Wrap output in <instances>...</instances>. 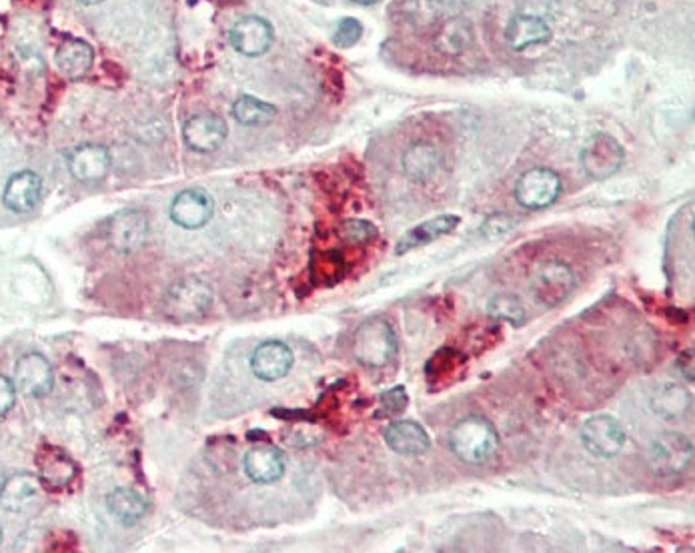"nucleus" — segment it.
<instances>
[{"instance_id":"nucleus-19","label":"nucleus","mask_w":695,"mask_h":553,"mask_svg":"<svg viewBox=\"0 0 695 553\" xmlns=\"http://www.w3.org/2000/svg\"><path fill=\"white\" fill-rule=\"evenodd\" d=\"M467 367L465 353L457 349H439L425 365V379L431 389H443L455 385Z\"/></svg>"},{"instance_id":"nucleus-22","label":"nucleus","mask_w":695,"mask_h":553,"mask_svg":"<svg viewBox=\"0 0 695 553\" xmlns=\"http://www.w3.org/2000/svg\"><path fill=\"white\" fill-rule=\"evenodd\" d=\"M551 27L539 19V17H529V15H519L507 25V43L515 51H525L529 47L545 45L551 41Z\"/></svg>"},{"instance_id":"nucleus-14","label":"nucleus","mask_w":695,"mask_h":553,"mask_svg":"<svg viewBox=\"0 0 695 553\" xmlns=\"http://www.w3.org/2000/svg\"><path fill=\"white\" fill-rule=\"evenodd\" d=\"M231 43L245 57H261L273 45V27L261 17H243L231 29Z\"/></svg>"},{"instance_id":"nucleus-32","label":"nucleus","mask_w":695,"mask_h":553,"mask_svg":"<svg viewBox=\"0 0 695 553\" xmlns=\"http://www.w3.org/2000/svg\"><path fill=\"white\" fill-rule=\"evenodd\" d=\"M379 403H381V409L377 411V417H381V415H399V413L405 411V407L409 403V395H407L405 387L399 385V387H393V389L385 391L379 397Z\"/></svg>"},{"instance_id":"nucleus-5","label":"nucleus","mask_w":695,"mask_h":553,"mask_svg":"<svg viewBox=\"0 0 695 553\" xmlns=\"http://www.w3.org/2000/svg\"><path fill=\"white\" fill-rule=\"evenodd\" d=\"M693 463V443L681 433H663L651 441L649 465L657 475L685 473Z\"/></svg>"},{"instance_id":"nucleus-36","label":"nucleus","mask_w":695,"mask_h":553,"mask_svg":"<svg viewBox=\"0 0 695 553\" xmlns=\"http://www.w3.org/2000/svg\"><path fill=\"white\" fill-rule=\"evenodd\" d=\"M15 399H17L15 383L9 377L0 375V417L7 415L13 409Z\"/></svg>"},{"instance_id":"nucleus-23","label":"nucleus","mask_w":695,"mask_h":553,"mask_svg":"<svg viewBox=\"0 0 695 553\" xmlns=\"http://www.w3.org/2000/svg\"><path fill=\"white\" fill-rule=\"evenodd\" d=\"M457 225H459L457 215H439L435 219H429V221L417 225L415 229H411L409 233H405V237L395 247V255H405L413 249L425 247V245L437 241L439 237L455 231Z\"/></svg>"},{"instance_id":"nucleus-40","label":"nucleus","mask_w":695,"mask_h":553,"mask_svg":"<svg viewBox=\"0 0 695 553\" xmlns=\"http://www.w3.org/2000/svg\"><path fill=\"white\" fill-rule=\"evenodd\" d=\"M3 485H5V475L3 471H0V491H3Z\"/></svg>"},{"instance_id":"nucleus-26","label":"nucleus","mask_w":695,"mask_h":553,"mask_svg":"<svg viewBox=\"0 0 695 553\" xmlns=\"http://www.w3.org/2000/svg\"><path fill=\"white\" fill-rule=\"evenodd\" d=\"M473 41H475L473 25L461 17L447 21L435 37L437 49L449 57H457V55L465 53L473 45Z\"/></svg>"},{"instance_id":"nucleus-25","label":"nucleus","mask_w":695,"mask_h":553,"mask_svg":"<svg viewBox=\"0 0 695 553\" xmlns=\"http://www.w3.org/2000/svg\"><path fill=\"white\" fill-rule=\"evenodd\" d=\"M107 507L119 523L135 525L147 513L149 503L139 491L129 489V487H119V489L109 493Z\"/></svg>"},{"instance_id":"nucleus-8","label":"nucleus","mask_w":695,"mask_h":553,"mask_svg":"<svg viewBox=\"0 0 695 553\" xmlns=\"http://www.w3.org/2000/svg\"><path fill=\"white\" fill-rule=\"evenodd\" d=\"M575 289L573 271L561 261L545 263L533 277L531 293L535 301L543 307L561 305Z\"/></svg>"},{"instance_id":"nucleus-10","label":"nucleus","mask_w":695,"mask_h":553,"mask_svg":"<svg viewBox=\"0 0 695 553\" xmlns=\"http://www.w3.org/2000/svg\"><path fill=\"white\" fill-rule=\"evenodd\" d=\"M53 367L41 353H27L15 369V387L33 399H43L53 391Z\"/></svg>"},{"instance_id":"nucleus-1","label":"nucleus","mask_w":695,"mask_h":553,"mask_svg":"<svg viewBox=\"0 0 695 553\" xmlns=\"http://www.w3.org/2000/svg\"><path fill=\"white\" fill-rule=\"evenodd\" d=\"M499 447V435L491 421L481 415L463 417L449 431V449L453 455L469 465L487 463Z\"/></svg>"},{"instance_id":"nucleus-7","label":"nucleus","mask_w":695,"mask_h":553,"mask_svg":"<svg viewBox=\"0 0 695 553\" xmlns=\"http://www.w3.org/2000/svg\"><path fill=\"white\" fill-rule=\"evenodd\" d=\"M627 441L623 425L611 415H595L581 427V443L585 449L601 459L615 457Z\"/></svg>"},{"instance_id":"nucleus-15","label":"nucleus","mask_w":695,"mask_h":553,"mask_svg":"<svg viewBox=\"0 0 695 553\" xmlns=\"http://www.w3.org/2000/svg\"><path fill=\"white\" fill-rule=\"evenodd\" d=\"M69 169L81 183H97L111 169V153L103 145H81L69 155Z\"/></svg>"},{"instance_id":"nucleus-12","label":"nucleus","mask_w":695,"mask_h":553,"mask_svg":"<svg viewBox=\"0 0 695 553\" xmlns=\"http://www.w3.org/2000/svg\"><path fill=\"white\" fill-rule=\"evenodd\" d=\"M215 203L209 193L201 189H189L175 197L171 205V219L183 229H199L211 221Z\"/></svg>"},{"instance_id":"nucleus-24","label":"nucleus","mask_w":695,"mask_h":553,"mask_svg":"<svg viewBox=\"0 0 695 553\" xmlns=\"http://www.w3.org/2000/svg\"><path fill=\"white\" fill-rule=\"evenodd\" d=\"M441 167V155L431 143H415L403 155V173L411 181H427Z\"/></svg>"},{"instance_id":"nucleus-41","label":"nucleus","mask_w":695,"mask_h":553,"mask_svg":"<svg viewBox=\"0 0 695 553\" xmlns=\"http://www.w3.org/2000/svg\"><path fill=\"white\" fill-rule=\"evenodd\" d=\"M0 543H3V527H0Z\"/></svg>"},{"instance_id":"nucleus-28","label":"nucleus","mask_w":695,"mask_h":553,"mask_svg":"<svg viewBox=\"0 0 695 553\" xmlns=\"http://www.w3.org/2000/svg\"><path fill=\"white\" fill-rule=\"evenodd\" d=\"M93 59H95V53L91 45L79 39L65 41L57 51V65L71 79L83 77L91 69Z\"/></svg>"},{"instance_id":"nucleus-20","label":"nucleus","mask_w":695,"mask_h":553,"mask_svg":"<svg viewBox=\"0 0 695 553\" xmlns=\"http://www.w3.org/2000/svg\"><path fill=\"white\" fill-rule=\"evenodd\" d=\"M41 479L33 473H17L5 479L3 491H0V503L13 513H25L31 509L41 495Z\"/></svg>"},{"instance_id":"nucleus-21","label":"nucleus","mask_w":695,"mask_h":553,"mask_svg":"<svg viewBox=\"0 0 695 553\" xmlns=\"http://www.w3.org/2000/svg\"><path fill=\"white\" fill-rule=\"evenodd\" d=\"M43 195V181L33 171H21L13 175L5 189V205L15 213L33 211Z\"/></svg>"},{"instance_id":"nucleus-34","label":"nucleus","mask_w":695,"mask_h":553,"mask_svg":"<svg viewBox=\"0 0 695 553\" xmlns=\"http://www.w3.org/2000/svg\"><path fill=\"white\" fill-rule=\"evenodd\" d=\"M341 235L349 243H367L377 237V229L367 221H347L341 227Z\"/></svg>"},{"instance_id":"nucleus-11","label":"nucleus","mask_w":695,"mask_h":553,"mask_svg":"<svg viewBox=\"0 0 695 553\" xmlns=\"http://www.w3.org/2000/svg\"><path fill=\"white\" fill-rule=\"evenodd\" d=\"M183 137L193 151L213 153L227 139V123L215 113H201L185 123Z\"/></svg>"},{"instance_id":"nucleus-33","label":"nucleus","mask_w":695,"mask_h":553,"mask_svg":"<svg viewBox=\"0 0 695 553\" xmlns=\"http://www.w3.org/2000/svg\"><path fill=\"white\" fill-rule=\"evenodd\" d=\"M361 37H363V25H361L357 19H343V21L337 25L333 43H335L337 47H341V49H349V47L357 45Z\"/></svg>"},{"instance_id":"nucleus-35","label":"nucleus","mask_w":695,"mask_h":553,"mask_svg":"<svg viewBox=\"0 0 695 553\" xmlns=\"http://www.w3.org/2000/svg\"><path fill=\"white\" fill-rule=\"evenodd\" d=\"M515 227V221L507 215H493L485 221L483 225V235L487 239H499L503 235H507L511 229Z\"/></svg>"},{"instance_id":"nucleus-37","label":"nucleus","mask_w":695,"mask_h":553,"mask_svg":"<svg viewBox=\"0 0 695 553\" xmlns=\"http://www.w3.org/2000/svg\"><path fill=\"white\" fill-rule=\"evenodd\" d=\"M677 365H679L683 377H685L689 383H693V351H685V353L679 357Z\"/></svg>"},{"instance_id":"nucleus-17","label":"nucleus","mask_w":695,"mask_h":553,"mask_svg":"<svg viewBox=\"0 0 695 553\" xmlns=\"http://www.w3.org/2000/svg\"><path fill=\"white\" fill-rule=\"evenodd\" d=\"M285 455L275 445H255L245 455V473L255 483L279 481L285 473Z\"/></svg>"},{"instance_id":"nucleus-39","label":"nucleus","mask_w":695,"mask_h":553,"mask_svg":"<svg viewBox=\"0 0 695 553\" xmlns=\"http://www.w3.org/2000/svg\"><path fill=\"white\" fill-rule=\"evenodd\" d=\"M79 3L81 5H99V3H103V0H79Z\"/></svg>"},{"instance_id":"nucleus-18","label":"nucleus","mask_w":695,"mask_h":553,"mask_svg":"<svg viewBox=\"0 0 695 553\" xmlns=\"http://www.w3.org/2000/svg\"><path fill=\"white\" fill-rule=\"evenodd\" d=\"M39 479L49 489H63L77 477V463L59 447H43L37 455Z\"/></svg>"},{"instance_id":"nucleus-6","label":"nucleus","mask_w":695,"mask_h":553,"mask_svg":"<svg viewBox=\"0 0 695 553\" xmlns=\"http://www.w3.org/2000/svg\"><path fill=\"white\" fill-rule=\"evenodd\" d=\"M561 179L555 171L537 167L523 173L515 185V199L525 209H547L561 195Z\"/></svg>"},{"instance_id":"nucleus-2","label":"nucleus","mask_w":695,"mask_h":553,"mask_svg":"<svg viewBox=\"0 0 695 553\" xmlns=\"http://www.w3.org/2000/svg\"><path fill=\"white\" fill-rule=\"evenodd\" d=\"M397 347V335L385 319L365 321L353 337V355L363 367L369 369L389 365L397 355Z\"/></svg>"},{"instance_id":"nucleus-3","label":"nucleus","mask_w":695,"mask_h":553,"mask_svg":"<svg viewBox=\"0 0 695 553\" xmlns=\"http://www.w3.org/2000/svg\"><path fill=\"white\" fill-rule=\"evenodd\" d=\"M213 303V289L197 277H185L173 283L163 299L165 315L177 321H191L203 317Z\"/></svg>"},{"instance_id":"nucleus-4","label":"nucleus","mask_w":695,"mask_h":553,"mask_svg":"<svg viewBox=\"0 0 695 553\" xmlns=\"http://www.w3.org/2000/svg\"><path fill=\"white\" fill-rule=\"evenodd\" d=\"M625 161V151L619 141L607 133H595L587 139L581 149V165L583 171L595 179L605 181L613 177Z\"/></svg>"},{"instance_id":"nucleus-38","label":"nucleus","mask_w":695,"mask_h":553,"mask_svg":"<svg viewBox=\"0 0 695 553\" xmlns=\"http://www.w3.org/2000/svg\"><path fill=\"white\" fill-rule=\"evenodd\" d=\"M353 3H357V5H377V3H381V0H353Z\"/></svg>"},{"instance_id":"nucleus-30","label":"nucleus","mask_w":695,"mask_h":553,"mask_svg":"<svg viewBox=\"0 0 695 553\" xmlns=\"http://www.w3.org/2000/svg\"><path fill=\"white\" fill-rule=\"evenodd\" d=\"M487 315L493 321H507L515 325H523L525 321V307L517 295L511 293H497L487 303Z\"/></svg>"},{"instance_id":"nucleus-16","label":"nucleus","mask_w":695,"mask_h":553,"mask_svg":"<svg viewBox=\"0 0 695 553\" xmlns=\"http://www.w3.org/2000/svg\"><path fill=\"white\" fill-rule=\"evenodd\" d=\"M383 439L389 445V449H393L399 455H423L431 447V439L425 427L411 419L393 421L385 429Z\"/></svg>"},{"instance_id":"nucleus-29","label":"nucleus","mask_w":695,"mask_h":553,"mask_svg":"<svg viewBox=\"0 0 695 553\" xmlns=\"http://www.w3.org/2000/svg\"><path fill=\"white\" fill-rule=\"evenodd\" d=\"M277 115V109L265 101L243 95L233 105V117L247 127H263L269 125Z\"/></svg>"},{"instance_id":"nucleus-9","label":"nucleus","mask_w":695,"mask_h":553,"mask_svg":"<svg viewBox=\"0 0 695 553\" xmlns=\"http://www.w3.org/2000/svg\"><path fill=\"white\" fill-rule=\"evenodd\" d=\"M149 235L147 215L141 211H121L107 223V239L119 253H133L141 249Z\"/></svg>"},{"instance_id":"nucleus-27","label":"nucleus","mask_w":695,"mask_h":553,"mask_svg":"<svg viewBox=\"0 0 695 553\" xmlns=\"http://www.w3.org/2000/svg\"><path fill=\"white\" fill-rule=\"evenodd\" d=\"M651 407L667 421L683 419L691 409V395L679 385H661L651 397Z\"/></svg>"},{"instance_id":"nucleus-13","label":"nucleus","mask_w":695,"mask_h":553,"mask_svg":"<svg viewBox=\"0 0 695 553\" xmlns=\"http://www.w3.org/2000/svg\"><path fill=\"white\" fill-rule=\"evenodd\" d=\"M293 351L283 341H265L251 357V369L261 381H279L293 367Z\"/></svg>"},{"instance_id":"nucleus-31","label":"nucleus","mask_w":695,"mask_h":553,"mask_svg":"<svg viewBox=\"0 0 695 553\" xmlns=\"http://www.w3.org/2000/svg\"><path fill=\"white\" fill-rule=\"evenodd\" d=\"M401 15L415 27H431L441 15V7L437 0H401Z\"/></svg>"}]
</instances>
